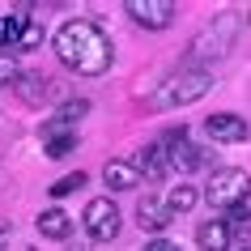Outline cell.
<instances>
[{"mask_svg":"<svg viewBox=\"0 0 251 251\" xmlns=\"http://www.w3.org/2000/svg\"><path fill=\"white\" fill-rule=\"evenodd\" d=\"M55 55H60V64L81 73V77H102L115 51H111V39H106L102 30L94 26V22H64V26L55 30Z\"/></svg>","mask_w":251,"mask_h":251,"instance_id":"1","label":"cell"},{"mask_svg":"<svg viewBox=\"0 0 251 251\" xmlns=\"http://www.w3.org/2000/svg\"><path fill=\"white\" fill-rule=\"evenodd\" d=\"M213 90V68L204 64H192V68H179L175 77H166L158 85V94H153V106H162V111H175V106H187V102H200L204 94Z\"/></svg>","mask_w":251,"mask_h":251,"instance_id":"2","label":"cell"},{"mask_svg":"<svg viewBox=\"0 0 251 251\" xmlns=\"http://www.w3.org/2000/svg\"><path fill=\"white\" fill-rule=\"evenodd\" d=\"M204 196H209L213 209H226V213H230V209H238V204L251 196V175L238 171V166H222V171H213Z\"/></svg>","mask_w":251,"mask_h":251,"instance_id":"3","label":"cell"},{"mask_svg":"<svg viewBox=\"0 0 251 251\" xmlns=\"http://www.w3.org/2000/svg\"><path fill=\"white\" fill-rule=\"evenodd\" d=\"M238 26H243V17H238V13H222L196 43H192L187 60H196V68H200V60H209V55H226V51H230V43L238 39Z\"/></svg>","mask_w":251,"mask_h":251,"instance_id":"4","label":"cell"},{"mask_svg":"<svg viewBox=\"0 0 251 251\" xmlns=\"http://www.w3.org/2000/svg\"><path fill=\"white\" fill-rule=\"evenodd\" d=\"M81 222H85V230H90L94 243H111V238L119 234V209L111 204V196H98L85 204V213H81Z\"/></svg>","mask_w":251,"mask_h":251,"instance_id":"5","label":"cell"},{"mask_svg":"<svg viewBox=\"0 0 251 251\" xmlns=\"http://www.w3.org/2000/svg\"><path fill=\"white\" fill-rule=\"evenodd\" d=\"M128 9V17H132L136 26H145V30H166L175 22V0H128L124 4Z\"/></svg>","mask_w":251,"mask_h":251,"instance_id":"6","label":"cell"},{"mask_svg":"<svg viewBox=\"0 0 251 251\" xmlns=\"http://www.w3.org/2000/svg\"><path fill=\"white\" fill-rule=\"evenodd\" d=\"M204 132H209L213 145H243L251 136V128H247V119L230 115V111H217V115L204 119Z\"/></svg>","mask_w":251,"mask_h":251,"instance_id":"7","label":"cell"},{"mask_svg":"<svg viewBox=\"0 0 251 251\" xmlns=\"http://www.w3.org/2000/svg\"><path fill=\"white\" fill-rule=\"evenodd\" d=\"M162 145H166V153H171V171L187 175V171H196V166H200V153H196V145H187V128H183V124L162 136Z\"/></svg>","mask_w":251,"mask_h":251,"instance_id":"8","label":"cell"},{"mask_svg":"<svg viewBox=\"0 0 251 251\" xmlns=\"http://www.w3.org/2000/svg\"><path fill=\"white\" fill-rule=\"evenodd\" d=\"M136 222L145 226V230H166V226L175 222V213H171V204H166V200L141 196V204H136Z\"/></svg>","mask_w":251,"mask_h":251,"instance_id":"9","label":"cell"},{"mask_svg":"<svg viewBox=\"0 0 251 251\" xmlns=\"http://www.w3.org/2000/svg\"><path fill=\"white\" fill-rule=\"evenodd\" d=\"M136 171L145 175V179H158V175H166V171H171V153H166V145H162V141L145 145L141 153H136Z\"/></svg>","mask_w":251,"mask_h":251,"instance_id":"10","label":"cell"},{"mask_svg":"<svg viewBox=\"0 0 251 251\" xmlns=\"http://www.w3.org/2000/svg\"><path fill=\"white\" fill-rule=\"evenodd\" d=\"M136 179H141L136 162H119V158H111V162L102 166V183L111 187V192H128V187H136Z\"/></svg>","mask_w":251,"mask_h":251,"instance_id":"11","label":"cell"},{"mask_svg":"<svg viewBox=\"0 0 251 251\" xmlns=\"http://www.w3.org/2000/svg\"><path fill=\"white\" fill-rule=\"evenodd\" d=\"M196 243L200 251H230L234 243H230V226L226 222H200L196 226Z\"/></svg>","mask_w":251,"mask_h":251,"instance_id":"12","label":"cell"},{"mask_svg":"<svg viewBox=\"0 0 251 251\" xmlns=\"http://www.w3.org/2000/svg\"><path fill=\"white\" fill-rule=\"evenodd\" d=\"M34 226H39L43 238H68V234H73V217H68L64 209H43Z\"/></svg>","mask_w":251,"mask_h":251,"instance_id":"13","label":"cell"},{"mask_svg":"<svg viewBox=\"0 0 251 251\" xmlns=\"http://www.w3.org/2000/svg\"><path fill=\"white\" fill-rule=\"evenodd\" d=\"M85 111H90V102H85V98H77V102H64L51 119H47V132H68V124H77Z\"/></svg>","mask_w":251,"mask_h":251,"instance_id":"14","label":"cell"},{"mask_svg":"<svg viewBox=\"0 0 251 251\" xmlns=\"http://www.w3.org/2000/svg\"><path fill=\"white\" fill-rule=\"evenodd\" d=\"M196 200H200V192H196L192 183H183V179H179V183L171 187L166 204H171V213H192V209H196Z\"/></svg>","mask_w":251,"mask_h":251,"instance_id":"15","label":"cell"},{"mask_svg":"<svg viewBox=\"0 0 251 251\" xmlns=\"http://www.w3.org/2000/svg\"><path fill=\"white\" fill-rule=\"evenodd\" d=\"M17 94H22L26 102H43V98H47V81H43V73H22Z\"/></svg>","mask_w":251,"mask_h":251,"instance_id":"16","label":"cell"},{"mask_svg":"<svg viewBox=\"0 0 251 251\" xmlns=\"http://www.w3.org/2000/svg\"><path fill=\"white\" fill-rule=\"evenodd\" d=\"M22 30H26V17H17V13L0 17V43H4V47H17V43H22Z\"/></svg>","mask_w":251,"mask_h":251,"instance_id":"17","label":"cell"},{"mask_svg":"<svg viewBox=\"0 0 251 251\" xmlns=\"http://www.w3.org/2000/svg\"><path fill=\"white\" fill-rule=\"evenodd\" d=\"M77 145V132H47V158H68Z\"/></svg>","mask_w":251,"mask_h":251,"instance_id":"18","label":"cell"},{"mask_svg":"<svg viewBox=\"0 0 251 251\" xmlns=\"http://www.w3.org/2000/svg\"><path fill=\"white\" fill-rule=\"evenodd\" d=\"M22 81V68H17V60L9 51H0V85H17Z\"/></svg>","mask_w":251,"mask_h":251,"instance_id":"19","label":"cell"},{"mask_svg":"<svg viewBox=\"0 0 251 251\" xmlns=\"http://www.w3.org/2000/svg\"><path fill=\"white\" fill-rule=\"evenodd\" d=\"M39 43H43V26H39V22H26V30H22V43H17V47H22V51H34Z\"/></svg>","mask_w":251,"mask_h":251,"instance_id":"20","label":"cell"},{"mask_svg":"<svg viewBox=\"0 0 251 251\" xmlns=\"http://www.w3.org/2000/svg\"><path fill=\"white\" fill-rule=\"evenodd\" d=\"M85 183V175H64V179H60V183H51V196H68V192H77V187Z\"/></svg>","mask_w":251,"mask_h":251,"instance_id":"21","label":"cell"},{"mask_svg":"<svg viewBox=\"0 0 251 251\" xmlns=\"http://www.w3.org/2000/svg\"><path fill=\"white\" fill-rule=\"evenodd\" d=\"M230 217H234L238 226H247V222H251V196L243 200V204H238V209H230Z\"/></svg>","mask_w":251,"mask_h":251,"instance_id":"22","label":"cell"},{"mask_svg":"<svg viewBox=\"0 0 251 251\" xmlns=\"http://www.w3.org/2000/svg\"><path fill=\"white\" fill-rule=\"evenodd\" d=\"M145 251H179V243H171V238H149Z\"/></svg>","mask_w":251,"mask_h":251,"instance_id":"23","label":"cell"},{"mask_svg":"<svg viewBox=\"0 0 251 251\" xmlns=\"http://www.w3.org/2000/svg\"><path fill=\"white\" fill-rule=\"evenodd\" d=\"M234 251H251V247H234Z\"/></svg>","mask_w":251,"mask_h":251,"instance_id":"24","label":"cell"}]
</instances>
